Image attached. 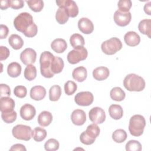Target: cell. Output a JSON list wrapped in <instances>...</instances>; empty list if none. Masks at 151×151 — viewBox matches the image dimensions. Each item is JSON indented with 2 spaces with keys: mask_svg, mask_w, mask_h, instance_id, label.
Listing matches in <instances>:
<instances>
[{
  "mask_svg": "<svg viewBox=\"0 0 151 151\" xmlns=\"http://www.w3.org/2000/svg\"><path fill=\"white\" fill-rule=\"evenodd\" d=\"M145 126L146 120L145 117L140 114H135L130 119L129 130L132 136H140L143 134Z\"/></svg>",
  "mask_w": 151,
  "mask_h": 151,
  "instance_id": "4",
  "label": "cell"
},
{
  "mask_svg": "<svg viewBox=\"0 0 151 151\" xmlns=\"http://www.w3.org/2000/svg\"><path fill=\"white\" fill-rule=\"evenodd\" d=\"M15 107L14 100L7 96L2 97L0 99V110L1 113L9 112L14 110Z\"/></svg>",
  "mask_w": 151,
  "mask_h": 151,
  "instance_id": "17",
  "label": "cell"
},
{
  "mask_svg": "<svg viewBox=\"0 0 151 151\" xmlns=\"http://www.w3.org/2000/svg\"><path fill=\"white\" fill-rule=\"evenodd\" d=\"M17 112L14 110L9 112L1 113V117L4 122L6 123H12L15 121L17 119Z\"/></svg>",
  "mask_w": 151,
  "mask_h": 151,
  "instance_id": "38",
  "label": "cell"
},
{
  "mask_svg": "<svg viewBox=\"0 0 151 151\" xmlns=\"http://www.w3.org/2000/svg\"><path fill=\"white\" fill-rule=\"evenodd\" d=\"M21 73V66L17 62L10 63L7 67V73L11 77H17Z\"/></svg>",
  "mask_w": 151,
  "mask_h": 151,
  "instance_id": "28",
  "label": "cell"
},
{
  "mask_svg": "<svg viewBox=\"0 0 151 151\" xmlns=\"http://www.w3.org/2000/svg\"><path fill=\"white\" fill-rule=\"evenodd\" d=\"M52 120V114L48 111H42L38 116L37 121L38 124L42 126L46 127L50 124Z\"/></svg>",
  "mask_w": 151,
  "mask_h": 151,
  "instance_id": "22",
  "label": "cell"
},
{
  "mask_svg": "<svg viewBox=\"0 0 151 151\" xmlns=\"http://www.w3.org/2000/svg\"><path fill=\"white\" fill-rule=\"evenodd\" d=\"M19 113L22 119L28 121L34 117L36 114V110L32 105L27 103L21 107Z\"/></svg>",
  "mask_w": 151,
  "mask_h": 151,
  "instance_id": "14",
  "label": "cell"
},
{
  "mask_svg": "<svg viewBox=\"0 0 151 151\" xmlns=\"http://www.w3.org/2000/svg\"><path fill=\"white\" fill-rule=\"evenodd\" d=\"M70 42L73 48L78 49L83 47L84 45V39L81 35L76 33L70 37Z\"/></svg>",
  "mask_w": 151,
  "mask_h": 151,
  "instance_id": "26",
  "label": "cell"
},
{
  "mask_svg": "<svg viewBox=\"0 0 151 151\" xmlns=\"http://www.w3.org/2000/svg\"><path fill=\"white\" fill-rule=\"evenodd\" d=\"M100 129L97 124L93 123L88 125L86 130L83 132L80 136V142L86 145L93 144L100 134Z\"/></svg>",
  "mask_w": 151,
  "mask_h": 151,
  "instance_id": "5",
  "label": "cell"
},
{
  "mask_svg": "<svg viewBox=\"0 0 151 151\" xmlns=\"http://www.w3.org/2000/svg\"><path fill=\"white\" fill-rule=\"evenodd\" d=\"M14 25L17 31L27 37H33L38 32L37 26L34 22L32 15L28 12H21L16 17L14 20Z\"/></svg>",
  "mask_w": 151,
  "mask_h": 151,
  "instance_id": "1",
  "label": "cell"
},
{
  "mask_svg": "<svg viewBox=\"0 0 151 151\" xmlns=\"http://www.w3.org/2000/svg\"><path fill=\"white\" fill-rule=\"evenodd\" d=\"M69 16L63 8H59L55 14V19L60 24H64L68 20Z\"/></svg>",
  "mask_w": 151,
  "mask_h": 151,
  "instance_id": "33",
  "label": "cell"
},
{
  "mask_svg": "<svg viewBox=\"0 0 151 151\" xmlns=\"http://www.w3.org/2000/svg\"><path fill=\"white\" fill-rule=\"evenodd\" d=\"M0 4L1 9L4 10L11 6V0H1Z\"/></svg>",
  "mask_w": 151,
  "mask_h": 151,
  "instance_id": "48",
  "label": "cell"
},
{
  "mask_svg": "<svg viewBox=\"0 0 151 151\" xmlns=\"http://www.w3.org/2000/svg\"><path fill=\"white\" fill-rule=\"evenodd\" d=\"M132 5V2L130 0H120L117 3L119 10L123 12H129Z\"/></svg>",
  "mask_w": 151,
  "mask_h": 151,
  "instance_id": "41",
  "label": "cell"
},
{
  "mask_svg": "<svg viewBox=\"0 0 151 151\" xmlns=\"http://www.w3.org/2000/svg\"><path fill=\"white\" fill-rule=\"evenodd\" d=\"M61 88L58 85H53L49 90V99L55 101L58 100L61 95Z\"/></svg>",
  "mask_w": 151,
  "mask_h": 151,
  "instance_id": "32",
  "label": "cell"
},
{
  "mask_svg": "<svg viewBox=\"0 0 151 151\" xmlns=\"http://www.w3.org/2000/svg\"><path fill=\"white\" fill-rule=\"evenodd\" d=\"M125 148L127 151H140L142 149L140 143L135 140H130L127 142Z\"/></svg>",
  "mask_w": 151,
  "mask_h": 151,
  "instance_id": "37",
  "label": "cell"
},
{
  "mask_svg": "<svg viewBox=\"0 0 151 151\" xmlns=\"http://www.w3.org/2000/svg\"><path fill=\"white\" fill-rule=\"evenodd\" d=\"M78 27L79 30L85 34H91L94 30V25L92 21L87 18H81L78 20Z\"/></svg>",
  "mask_w": 151,
  "mask_h": 151,
  "instance_id": "15",
  "label": "cell"
},
{
  "mask_svg": "<svg viewBox=\"0 0 151 151\" xmlns=\"http://www.w3.org/2000/svg\"><path fill=\"white\" fill-rule=\"evenodd\" d=\"M127 135L126 131L120 129L116 130L112 134V139L116 143H122L126 140Z\"/></svg>",
  "mask_w": 151,
  "mask_h": 151,
  "instance_id": "35",
  "label": "cell"
},
{
  "mask_svg": "<svg viewBox=\"0 0 151 151\" xmlns=\"http://www.w3.org/2000/svg\"><path fill=\"white\" fill-rule=\"evenodd\" d=\"M9 32V29L8 28V27L5 25L4 24H1L0 26V33H1V35H0V38L1 39H4L5 38Z\"/></svg>",
  "mask_w": 151,
  "mask_h": 151,
  "instance_id": "46",
  "label": "cell"
},
{
  "mask_svg": "<svg viewBox=\"0 0 151 151\" xmlns=\"http://www.w3.org/2000/svg\"><path fill=\"white\" fill-rule=\"evenodd\" d=\"M31 128L27 125L17 124L12 130L13 136L19 140L28 141L32 137Z\"/></svg>",
  "mask_w": 151,
  "mask_h": 151,
  "instance_id": "7",
  "label": "cell"
},
{
  "mask_svg": "<svg viewBox=\"0 0 151 151\" xmlns=\"http://www.w3.org/2000/svg\"><path fill=\"white\" fill-rule=\"evenodd\" d=\"M90 120L95 124H101L106 120L104 110L99 107L92 108L88 113Z\"/></svg>",
  "mask_w": 151,
  "mask_h": 151,
  "instance_id": "11",
  "label": "cell"
},
{
  "mask_svg": "<svg viewBox=\"0 0 151 151\" xmlns=\"http://www.w3.org/2000/svg\"><path fill=\"white\" fill-rule=\"evenodd\" d=\"M150 28L151 20L150 19H144L140 21L138 25L139 31L143 34L147 35L149 38H150Z\"/></svg>",
  "mask_w": 151,
  "mask_h": 151,
  "instance_id": "29",
  "label": "cell"
},
{
  "mask_svg": "<svg viewBox=\"0 0 151 151\" xmlns=\"http://www.w3.org/2000/svg\"><path fill=\"white\" fill-rule=\"evenodd\" d=\"M54 55L50 51H44L41 54L40 58V71L42 76L45 78H51L54 74L51 70V62Z\"/></svg>",
  "mask_w": 151,
  "mask_h": 151,
  "instance_id": "3",
  "label": "cell"
},
{
  "mask_svg": "<svg viewBox=\"0 0 151 151\" xmlns=\"http://www.w3.org/2000/svg\"><path fill=\"white\" fill-rule=\"evenodd\" d=\"M22 0H11V7L14 9H18L24 6Z\"/></svg>",
  "mask_w": 151,
  "mask_h": 151,
  "instance_id": "45",
  "label": "cell"
},
{
  "mask_svg": "<svg viewBox=\"0 0 151 151\" xmlns=\"http://www.w3.org/2000/svg\"><path fill=\"white\" fill-rule=\"evenodd\" d=\"M29 8L34 12H40L44 7V2L41 0H30L27 1Z\"/></svg>",
  "mask_w": 151,
  "mask_h": 151,
  "instance_id": "36",
  "label": "cell"
},
{
  "mask_svg": "<svg viewBox=\"0 0 151 151\" xmlns=\"http://www.w3.org/2000/svg\"><path fill=\"white\" fill-rule=\"evenodd\" d=\"M125 43L130 47L137 45L140 41V37L138 34L134 31H129L124 36Z\"/></svg>",
  "mask_w": 151,
  "mask_h": 151,
  "instance_id": "19",
  "label": "cell"
},
{
  "mask_svg": "<svg viewBox=\"0 0 151 151\" xmlns=\"http://www.w3.org/2000/svg\"><path fill=\"white\" fill-rule=\"evenodd\" d=\"M88 55L87 50L82 47L78 49H74L70 51L67 54V60L69 63L75 64L81 61L86 59Z\"/></svg>",
  "mask_w": 151,
  "mask_h": 151,
  "instance_id": "8",
  "label": "cell"
},
{
  "mask_svg": "<svg viewBox=\"0 0 151 151\" xmlns=\"http://www.w3.org/2000/svg\"><path fill=\"white\" fill-rule=\"evenodd\" d=\"M11 95V89L10 87L5 84H0V96L1 97L3 96L9 97Z\"/></svg>",
  "mask_w": 151,
  "mask_h": 151,
  "instance_id": "43",
  "label": "cell"
},
{
  "mask_svg": "<svg viewBox=\"0 0 151 151\" xmlns=\"http://www.w3.org/2000/svg\"><path fill=\"white\" fill-rule=\"evenodd\" d=\"M71 120L74 124L81 126L84 124L86 121V113L83 110L76 109L71 114Z\"/></svg>",
  "mask_w": 151,
  "mask_h": 151,
  "instance_id": "16",
  "label": "cell"
},
{
  "mask_svg": "<svg viewBox=\"0 0 151 151\" xmlns=\"http://www.w3.org/2000/svg\"><path fill=\"white\" fill-rule=\"evenodd\" d=\"M47 136V131L40 127H35L32 132V137L36 142H40L44 140Z\"/></svg>",
  "mask_w": 151,
  "mask_h": 151,
  "instance_id": "31",
  "label": "cell"
},
{
  "mask_svg": "<svg viewBox=\"0 0 151 151\" xmlns=\"http://www.w3.org/2000/svg\"><path fill=\"white\" fill-rule=\"evenodd\" d=\"M123 86L130 91H141L145 87V81L142 77L131 73L125 77Z\"/></svg>",
  "mask_w": 151,
  "mask_h": 151,
  "instance_id": "2",
  "label": "cell"
},
{
  "mask_svg": "<svg viewBox=\"0 0 151 151\" xmlns=\"http://www.w3.org/2000/svg\"><path fill=\"white\" fill-rule=\"evenodd\" d=\"M14 93L17 97L24 98L27 95V90L24 86H17L14 88Z\"/></svg>",
  "mask_w": 151,
  "mask_h": 151,
  "instance_id": "42",
  "label": "cell"
},
{
  "mask_svg": "<svg viewBox=\"0 0 151 151\" xmlns=\"http://www.w3.org/2000/svg\"><path fill=\"white\" fill-rule=\"evenodd\" d=\"M132 15L129 11L123 12L119 10L116 11L114 14V21L115 23L120 27H125L131 21Z\"/></svg>",
  "mask_w": 151,
  "mask_h": 151,
  "instance_id": "12",
  "label": "cell"
},
{
  "mask_svg": "<svg viewBox=\"0 0 151 151\" xmlns=\"http://www.w3.org/2000/svg\"><path fill=\"white\" fill-rule=\"evenodd\" d=\"M64 66L63 60L57 56H54L51 65V70L54 74H58L62 71Z\"/></svg>",
  "mask_w": 151,
  "mask_h": 151,
  "instance_id": "25",
  "label": "cell"
},
{
  "mask_svg": "<svg viewBox=\"0 0 151 151\" xmlns=\"http://www.w3.org/2000/svg\"><path fill=\"white\" fill-rule=\"evenodd\" d=\"M51 48L57 53H62L67 49V44L64 39L57 38L51 42Z\"/></svg>",
  "mask_w": 151,
  "mask_h": 151,
  "instance_id": "23",
  "label": "cell"
},
{
  "mask_svg": "<svg viewBox=\"0 0 151 151\" xmlns=\"http://www.w3.org/2000/svg\"><path fill=\"white\" fill-rule=\"evenodd\" d=\"M72 76L78 82H83L86 79L87 76V69L83 66L78 67L73 70Z\"/></svg>",
  "mask_w": 151,
  "mask_h": 151,
  "instance_id": "21",
  "label": "cell"
},
{
  "mask_svg": "<svg viewBox=\"0 0 151 151\" xmlns=\"http://www.w3.org/2000/svg\"><path fill=\"white\" fill-rule=\"evenodd\" d=\"M122 48L120 40L117 37H112L104 41L101 45L102 51L107 55H113Z\"/></svg>",
  "mask_w": 151,
  "mask_h": 151,
  "instance_id": "6",
  "label": "cell"
},
{
  "mask_svg": "<svg viewBox=\"0 0 151 151\" xmlns=\"http://www.w3.org/2000/svg\"><path fill=\"white\" fill-rule=\"evenodd\" d=\"M110 96L112 100L116 101H121L124 99L126 94L120 87H115L110 90Z\"/></svg>",
  "mask_w": 151,
  "mask_h": 151,
  "instance_id": "30",
  "label": "cell"
},
{
  "mask_svg": "<svg viewBox=\"0 0 151 151\" xmlns=\"http://www.w3.org/2000/svg\"><path fill=\"white\" fill-rule=\"evenodd\" d=\"M9 150H19V151H26L27 149L25 147L22 145V144H15L12 146V147L10 148Z\"/></svg>",
  "mask_w": 151,
  "mask_h": 151,
  "instance_id": "47",
  "label": "cell"
},
{
  "mask_svg": "<svg viewBox=\"0 0 151 151\" xmlns=\"http://www.w3.org/2000/svg\"><path fill=\"white\" fill-rule=\"evenodd\" d=\"M109 74L110 71L109 68L104 66L98 67L93 71V77L98 81H102L106 79Z\"/></svg>",
  "mask_w": 151,
  "mask_h": 151,
  "instance_id": "20",
  "label": "cell"
},
{
  "mask_svg": "<svg viewBox=\"0 0 151 151\" xmlns=\"http://www.w3.org/2000/svg\"><path fill=\"white\" fill-rule=\"evenodd\" d=\"M94 100L93 94L90 91H81L74 97V101L78 106H88L92 104Z\"/></svg>",
  "mask_w": 151,
  "mask_h": 151,
  "instance_id": "10",
  "label": "cell"
},
{
  "mask_svg": "<svg viewBox=\"0 0 151 151\" xmlns=\"http://www.w3.org/2000/svg\"><path fill=\"white\" fill-rule=\"evenodd\" d=\"M109 113L111 118L119 120L123 117V110L121 106L119 104H111L109 108Z\"/></svg>",
  "mask_w": 151,
  "mask_h": 151,
  "instance_id": "24",
  "label": "cell"
},
{
  "mask_svg": "<svg viewBox=\"0 0 151 151\" xmlns=\"http://www.w3.org/2000/svg\"><path fill=\"white\" fill-rule=\"evenodd\" d=\"M9 49L4 46L0 47V60L2 61L6 60L9 55Z\"/></svg>",
  "mask_w": 151,
  "mask_h": 151,
  "instance_id": "44",
  "label": "cell"
},
{
  "mask_svg": "<svg viewBox=\"0 0 151 151\" xmlns=\"http://www.w3.org/2000/svg\"><path fill=\"white\" fill-rule=\"evenodd\" d=\"M144 11L149 15H151V2L149 1L144 6Z\"/></svg>",
  "mask_w": 151,
  "mask_h": 151,
  "instance_id": "49",
  "label": "cell"
},
{
  "mask_svg": "<svg viewBox=\"0 0 151 151\" xmlns=\"http://www.w3.org/2000/svg\"><path fill=\"white\" fill-rule=\"evenodd\" d=\"M24 75V77L28 81H32L34 80L37 76L36 67L32 64L28 65L25 68Z\"/></svg>",
  "mask_w": 151,
  "mask_h": 151,
  "instance_id": "34",
  "label": "cell"
},
{
  "mask_svg": "<svg viewBox=\"0 0 151 151\" xmlns=\"http://www.w3.org/2000/svg\"><path fill=\"white\" fill-rule=\"evenodd\" d=\"M46 95L45 88L41 86H35L30 90V97L32 99L40 101L42 100Z\"/></svg>",
  "mask_w": 151,
  "mask_h": 151,
  "instance_id": "18",
  "label": "cell"
},
{
  "mask_svg": "<svg viewBox=\"0 0 151 151\" xmlns=\"http://www.w3.org/2000/svg\"><path fill=\"white\" fill-rule=\"evenodd\" d=\"M37 53L34 50L31 48H25L20 54V60L25 65L34 64L36 61Z\"/></svg>",
  "mask_w": 151,
  "mask_h": 151,
  "instance_id": "13",
  "label": "cell"
},
{
  "mask_svg": "<svg viewBox=\"0 0 151 151\" xmlns=\"http://www.w3.org/2000/svg\"><path fill=\"white\" fill-rule=\"evenodd\" d=\"M77 88V84L73 81H67L64 84V91L68 96L73 94Z\"/></svg>",
  "mask_w": 151,
  "mask_h": 151,
  "instance_id": "40",
  "label": "cell"
},
{
  "mask_svg": "<svg viewBox=\"0 0 151 151\" xmlns=\"http://www.w3.org/2000/svg\"><path fill=\"white\" fill-rule=\"evenodd\" d=\"M60 144L55 139H48L44 144V148L47 151H55L58 149Z\"/></svg>",
  "mask_w": 151,
  "mask_h": 151,
  "instance_id": "39",
  "label": "cell"
},
{
  "mask_svg": "<svg viewBox=\"0 0 151 151\" xmlns=\"http://www.w3.org/2000/svg\"><path fill=\"white\" fill-rule=\"evenodd\" d=\"M56 3L59 8H63L67 11L69 17L74 18L78 14L77 4L73 0H57Z\"/></svg>",
  "mask_w": 151,
  "mask_h": 151,
  "instance_id": "9",
  "label": "cell"
},
{
  "mask_svg": "<svg viewBox=\"0 0 151 151\" xmlns=\"http://www.w3.org/2000/svg\"><path fill=\"white\" fill-rule=\"evenodd\" d=\"M8 42L11 47L14 50L21 48L24 45V41L22 38L17 34H12L8 38Z\"/></svg>",
  "mask_w": 151,
  "mask_h": 151,
  "instance_id": "27",
  "label": "cell"
}]
</instances>
